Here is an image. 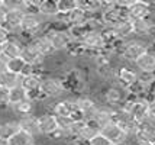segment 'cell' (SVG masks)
Returning <instances> with one entry per match:
<instances>
[{
    "label": "cell",
    "mask_w": 155,
    "mask_h": 145,
    "mask_svg": "<svg viewBox=\"0 0 155 145\" xmlns=\"http://www.w3.org/2000/svg\"><path fill=\"white\" fill-rule=\"evenodd\" d=\"M68 91L65 81L62 77L52 76V74H44L41 81V97L42 100H60L64 99V94Z\"/></svg>",
    "instance_id": "cell-1"
},
{
    "label": "cell",
    "mask_w": 155,
    "mask_h": 145,
    "mask_svg": "<svg viewBox=\"0 0 155 145\" xmlns=\"http://www.w3.org/2000/svg\"><path fill=\"white\" fill-rule=\"evenodd\" d=\"M101 99H103V104H106L109 107L117 109L129 99V91L128 89L122 87L120 84H110L101 93Z\"/></svg>",
    "instance_id": "cell-2"
},
{
    "label": "cell",
    "mask_w": 155,
    "mask_h": 145,
    "mask_svg": "<svg viewBox=\"0 0 155 145\" xmlns=\"http://www.w3.org/2000/svg\"><path fill=\"white\" fill-rule=\"evenodd\" d=\"M75 97H64L60 100H55L52 104V113L58 119L62 117H73L74 120H84L81 117L80 112L77 110V104H75Z\"/></svg>",
    "instance_id": "cell-3"
},
{
    "label": "cell",
    "mask_w": 155,
    "mask_h": 145,
    "mask_svg": "<svg viewBox=\"0 0 155 145\" xmlns=\"http://www.w3.org/2000/svg\"><path fill=\"white\" fill-rule=\"evenodd\" d=\"M49 25V23H48ZM49 38V41L52 44V48H54L55 54L57 52H64V51H68L71 44H73V39L68 34V31H58V29H51L49 26L47 28V31L44 32Z\"/></svg>",
    "instance_id": "cell-4"
},
{
    "label": "cell",
    "mask_w": 155,
    "mask_h": 145,
    "mask_svg": "<svg viewBox=\"0 0 155 145\" xmlns=\"http://www.w3.org/2000/svg\"><path fill=\"white\" fill-rule=\"evenodd\" d=\"M75 104H77V110L80 112L81 117L84 120H93L100 106L93 97L86 96V94H78L75 97Z\"/></svg>",
    "instance_id": "cell-5"
},
{
    "label": "cell",
    "mask_w": 155,
    "mask_h": 145,
    "mask_svg": "<svg viewBox=\"0 0 155 145\" xmlns=\"http://www.w3.org/2000/svg\"><path fill=\"white\" fill-rule=\"evenodd\" d=\"M100 133L106 139H109L110 144L113 145H122L128 142V133L123 131L116 122H110V124L104 125L100 129Z\"/></svg>",
    "instance_id": "cell-6"
},
{
    "label": "cell",
    "mask_w": 155,
    "mask_h": 145,
    "mask_svg": "<svg viewBox=\"0 0 155 145\" xmlns=\"http://www.w3.org/2000/svg\"><path fill=\"white\" fill-rule=\"evenodd\" d=\"M139 78V71L136 68H132L129 64H125L117 68L116 71V83L120 84L125 89H130L138 83Z\"/></svg>",
    "instance_id": "cell-7"
},
{
    "label": "cell",
    "mask_w": 155,
    "mask_h": 145,
    "mask_svg": "<svg viewBox=\"0 0 155 145\" xmlns=\"http://www.w3.org/2000/svg\"><path fill=\"white\" fill-rule=\"evenodd\" d=\"M38 125H39V132L44 137H51L60 129V122L58 117L52 112H44L38 115Z\"/></svg>",
    "instance_id": "cell-8"
},
{
    "label": "cell",
    "mask_w": 155,
    "mask_h": 145,
    "mask_svg": "<svg viewBox=\"0 0 155 145\" xmlns=\"http://www.w3.org/2000/svg\"><path fill=\"white\" fill-rule=\"evenodd\" d=\"M112 34H113V38L116 41H123L126 42L129 39H132L135 36V32H134V23L129 18H125V19H120V21L115 23L113 26H109Z\"/></svg>",
    "instance_id": "cell-9"
},
{
    "label": "cell",
    "mask_w": 155,
    "mask_h": 145,
    "mask_svg": "<svg viewBox=\"0 0 155 145\" xmlns=\"http://www.w3.org/2000/svg\"><path fill=\"white\" fill-rule=\"evenodd\" d=\"M152 12L151 7V2H143V0H134L128 7L126 13L130 21H136V19H145L148 18Z\"/></svg>",
    "instance_id": "cell-10"
},
{
    "label": "cell",
    "mask_w": 155,
    "mask_h": 145,
    "mask_svg": "<svg viewBox=\"0 0 155 145\" xmlns=\"http://www.w3.org/2000/svg\"><path fill=\"white\" fill-rule=\"evenodd\" d=\"M23 42L20 41L18 36H12L7 42H5L0 51H2V57L5 60H13V58H19L22 54V49H23Z\"/></svg>",
    "instance_id": "cell-11"
},
{
    "label": "cell",
    "mask_w": 155,
    "mask_h": 145,
    "mask_svg": "<svg viewBox=\"0 0 155 145\" xmlns=\"http://www.w3.org/2000/svg\"><path fill=\"white\" fill-rule=\"evenodd\" d=\"M31 44L39 51V54L44 58H49V57H52L55 54L54 48H52V44H51L49 38L45 34H38L35 36H32Z\"/></svg>",
    "instance_id": "cell-12"
},
{
    "label": "cell",
    "mask_w": 155,
    "mask_h": 145,
    "mask_svg": "<svg viewBox=\"0 0 155 145\" xmlns=\"http://www.w3.org/2000/svg\"><path fill=\"white\" fill-rule=\"evenodd\" d=\"M139 73H155V51L148 49L143 55H141L134 64Z\"/></svg>",
    "instance_id": "cell-13"
},
{
    "label": "cell",
    "mask_w": 155,
    "mask_h": 145,
    "mask_svg": "<svg viewBox=\"0 0 155 145\" xmlns=\"http://www.w3.org/2000/svg\"><path fill=\"white\" fill-rule=\"evenodd\" d=\"M99 133H100V128H99V125L96 124L94 120H84L80 126L78 133H77V141L88 142Z\"/></svg>",
    "instance_id": "cell-14"
},
{
    "label": "cell",
    "mask_w": 155,
    "mask_h": 145,
    "mask_svg": "<svg viewBox=\"0 0 155 145\" xmlns=\"http://www.w3.org/2000/svg\"><path fill=\"white\" fill-rule=\"evenodd\" d=\"M35 107H36V102L32 100V99H25L22 100L19 103H15V104H10V110L13 115H16L18 117H22V116H28V115H36L35 113Z\"/></svg>",
    "instance_id": "cell-15"
},
{
    "label": "cell",
    "mask_w": 155,
    "mask_h": 145,
    "mask_svg": "<svg viewBox=\"0 0 155 145\" xmlns=\"http://www.w3.org/2000/svg\"><path fill=\"white\" fill-rule=\"evenodd\" d=\"M19 131H20V125L18 119L0 122V142L6 144L7 141L12 138L15 133H18Z\"/></svg>",
    "instance_id": "cell-16"
},
{
    "label": "cell",
    "mask_w": 155,
    "mask_h": 145,
    "mask_svg": "<svg viewBox=\"0 0 155 145\" xmlns=\"http://www.w3.org/2000/svg\"><path fill=\"white\" fill-rule=\"evenodd\" d=\"M18 120H19V125H20V129H22V131L29 132L31 135H34L35 138L41 135L39 125H38V116H36V115H28V116L18 117Z\"/></svg>",
    "instance_id": "cell-17"
},
{
    "label": "cell",
    "mask_w": 155,
    "mask_h": 145,
    "mask_svg": "<svg viewBox=\"0 0 155 145\" xmlns=\"http://www.w3.org/2000/svg\"><path fill=\"white\" fill-rule=\"evenodd\" d=\"M38 13L45 18V19H55L58 15H60V10H58V3L55 0H42L41 2L39 7H38Z\"/></svg>",
    "instance_id": "cell-18"
},
{
    "label": "cell",
    "mask_w": 155,
    "mask_h": 145,
    "mask_svg": "<svg viewBox=\"0 0 155 145\" xmlns=\"http://www.w3.org/2000/svg\"><path fill=\"white\" fill-rule=\"evenodd\" d=\"M65 19H67L70 28L71 26H86V23L88 21V13L80 7H75L73 12L65 15Z\"/></svg>",
    "instance_id": "cell-19"
},
{
    "label": "cell",
    "mask_w": 155,
    "mask_h": 145,
    "mask_svg": "<svg viewBox=\"0 0 155 145\" xmlns=\"http://www.w3.org/2000/svg\"><path fill=\"white\" fill-rule=\"evenodd\" d=\"M113 113H115V109H113V107H109L106 104H100V106H99V110H97V113H96V116L93 120L99 125V128L101 129L104 125L113 122Z\"/></svg>",
    "instance_id": "cell-20"
},
{
    "label": "cell",
    "mask_w": 155,
    "mask_h": 145,
    "mask_svg": "<svg viewBox=\"0 0 155 145\" xmlns=\"http://www.w3.org/2000/svg\"><path fill=\"white\" fill-rule=\"evenodd\" d=\"M35 144H36V138L34 135H31L29 132L22 131V129L18 133H15L13 137L6 142V145H35Z\"/></svg>",
    "instance_id": "cell-21"
},
{
    "label": "cell",
    "mask_w": 155,
    "mask_h": 145,
    "mask_svg": "<svg viewBox=\"0 0 155 145\" xmlns=\"http://www.w3.org/2000/svg\"><path fill=\"white\" fill-rule=\"evenodd\" d=\"M20 81H22V77L9 71V70L5 71L3 74H0V87H3V89H13L16 86H19Z\"/></svg>",
    "instance_id": "cell-22"
},
{
    "label": "cell",
    "mask_w": 155,
    "mask_h": 145,
    "mask_svg": "<svg viewBox=\"0 0 155 145\" xmlns=\"http://www.w3.org/2000/svg\"><path fill=\"white\" fill-rule=\"evenodd\" d=\"M26 65L28 64L23 61L20 57L19 58H13V60H7V70L20 77H22V73H23V70H25Z\"/></svg>",
    "instance_id": "cell-23"
},
{
    "label": "cell",
    "mask_w": 155,
    "mask_h": 145,
    "mask_svg": "<svg viewBox=\"0 0 155 145\" xmlns=\"http://www.w3.org/2000/svg\"><path fill=\"white\" fill-rule=\"evenodd\" d=\"M28 99V91L22 86H16L13 89H10V104H15V103H19L22 100Z\"/></svg>",
    "instance_id": "cell-24"
},
{
    "label": "cell",
    "mask_w": 155,
    "mask_h": 145,
    "mask_svg": "<svg viewBox=\"0 0 155 145\" xmlns=\"http://www.w3.org/2000/svg\"><path fill=\"white\" fill-rule=\"evenodd\" d=\"M58 10L60 15H68L77 7V0H58Z\"/></svg>",
    "instance_id": "cell-25"
},
{
    "label": "cell",
    "mask_w": 155,
    "mask_h": 145,
    "mask_svg": "<svg viewBox=\"0 0 155 145\" xmlns=\"http://www.w3.org/2000/svg\"><path fill=\"white\" fill-rule=\"evenodd\" d=\"M10 107V90L0 87V109Z\"/></svg>",
    "instance_id": "cell-26"
},
{
    "label": "cell",
    "mask_w": 155,
    "mask_h": 145,
    "mask_svg": "<svg viewBox=\"0 0 155 145\" xmlns=\"http://www.w3.org/2000/svg\"><path fill=\"white\" fill-rule=\"evenodd\" d=\"M88 145H112V144H110V141L104 138L101 133H99V135H96L91 141H88Z\"/></svg>",
    "instance_id": "cell-27"
},
{
    "label": "cell",
    "mask_w": 155,
    "mask_h": 145,
    "mask_svg": "<svg viewBox=\"0 0 155 145\" xmlns=\"http://www.w3.org/2000/svg\"><path fill=\"white\" fill-rule=\"evenodd\" d=\"M12 38V34L6 29V26H0V47Z\"/></svg>",
    "instance_id": "cell-28"
},
{
    "label": "cell",
    "mask_w": 155,
    "mask_h": 145,
    "mask_svg": "<svg viewBox=\"0 0 155 145\" xmlns=\"http://www.w3.org/2000/svg\"><path fill=\"white\" fill-rule=\"evenodd\" d=\"M148 117L155 120V99L149 100V107H148Z\"/></svg>",
    "instance_id": "cell-29"
},
{
    "label": "cell",
    "mask_w": 155,
    "mask_h": 145,
    "mask_svg": "<svg viewBox=\"0 0 155 145\" xmlns=\"http://www.w3.org/2000/svg\"><path fill=\"white\" fill-rule=\"evenodd\" d=\"M6 16H7V12H5L0 7V26H5L6 25Z\"/></svg>",
    "instance_id": "cell-30"
},
{
    "label": "cell",
    "mask_w": 155,
    "mask_h": 145,
    "mask_svg": "<svg viewBox=\"0 0 155 145\" xmlns=\"http://www.w3.org/2000/svg\"><path fill=\"white\" fill-rule=\"evenodd\" d=\"M5 71H7V60L2 58L0 60V74H3Z\"/></svg>",
    "instance_id": "cell-31"
},
{
    "label": "cell",
    "mask_w": 155,
    "mask_h": 145,
    "mask_svg": "<svg viewBox=\"0 0 155 145\" xmlns=\"http://www.w3.org/2000/svg\"><path fill=\"white\" fill-rule=\"evenodd\" d=\"M2 58H3V57H2V51H0V60H2Z\"/></svg>",
    "instance_id": "cell-32"
},
{
    "label": "cell",
    "mask_w": 155,
    "mask_h": 145,
    "mask_svg": "<svg viewBox=\"0 0 155 145\" xmlns=\"http://www.w3.org/2000/svg\"><path fill=\"white\" fill-rule=\"evenodd\" d=\"M35 145H38V144H35Z\"/></svg>",
    "instance_id": "cell-33"
},
{
    "label": "cell",
    "mask_w": 155,
    "mask_h": 145,
    "mask_svg": "<svg viewBox=\"0 0 155 145\" xmlns=\"http://www.w3.org/2000/svg\"><path fill=\"white\" fill-rule=\"evenodd\" d=\"M112 145H113V144H112Z\"/></svg>",
    "instance_id": "cell-34"
}]
</instances>
